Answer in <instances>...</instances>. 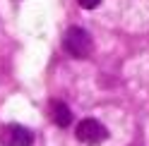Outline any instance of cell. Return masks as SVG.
<instances>
[{"label":"cell","instance_id":"1","mask_svg":"<svg viewBox=\"0 0 149 146\" xmlns=\"http://www.w3.org/2000/svg\"><path fill=\"white\" fill-rule=\"evenodd\" d=\"M63 48L68 55L77 58V60H84L89 58L91 48H94V41H91V36L87 29H82V26H70L68 31L63 36Z\"/></svg>","mask_w":149,"mask_h":146},{"label":"cell","instance_id":"2","mask_svg":"<svg viewBox=\"0 0 149 146\" xmlns=\"http://www.w3.org/2000/svg\"><path fill=\"white\" fill-rule=\"evenodd\" d=\"M74 136H77L82 144H87V146H99L101 141L108 139V129L99 120L87 117V120H82L77 127H74Z\"/></svg>","mask_w":149,"mask_h":146},{"label":"cell","instance_id":"3","mask_svg":"<svg viewBox=\"0 0 149 146\" xmlns=\"http://www.w3.org/2000/svg\"><path fill=\"white\" fill-rule=\"evenodd\" d=\"M0 139H3L5 146H31L34 134H31V129H26L22 125H7L0 132Z\"/></svg>","mask_w":149,"mask_h":146},{"label":"cell","instance_id":"4","mask_svg":"<svg viewBox=\"0 0 149 146\" xmlns=\"http://www.w3.org/2000/svg\"><path fill=\"white\" fill-rule=\"evenodd\" d=\"M51 115H53V122L58 127H63V129L72 125V110L63 101H53L51 103Z\"/></svg>","mask_w":149,"mask_h":146},{"label":"cell","instance_id":"5","mask_svg":"<svg viewBox=\"0 0 149 146\" xmlns=\"http://www.w3.org/2000/svg\"><path fill=\"white\" fill-rule=\"evenodd\" d=\"M77 3L84 7V10H94V7H99V3H101V0H77Z\"/></svg>","mask_w":149,"mask_h":146}]
</instances>
